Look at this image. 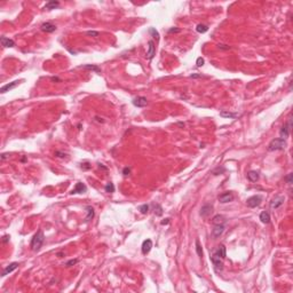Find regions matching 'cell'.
<instances>
[{
    "instance_id": "obj_24",
    "label": "cell",
    "mask_w": 293,
    "mask_h": 293,
    "mask_svg": "<svg viewBox=\"0 0 293 293\" xmlns=\"http://www.w3.org/2000/svg\"><path fill=\"white\" fill-rule=\"evenodd\" d=\"M80 68H83L85 70H89V71H94L96 72V73H101V68H98V65H93V64H85L83 66H80Z\"/></svg>"
},
{
    "instance_id": "obj_36",
    "label": "cell",
    "mask_w": 293,
    "mask_h": 293,
    "mask_svg": "<svg viewBox=\"0 0 293 293\" xmlns=\"http://www.w3.org/2000/svg\"><path fill=\"white\" fill-rule=\"evenodd\" d=\"M218 48H219V49H223V51H228V49H230V46L223 45V44H219V45H218Z\"/></svg>"
},
{
    "instance_id": "obj_29",
    "label": "cell",
    "mask_w": 293,
    "mask_h": 293,
    "mask_svg": "<svg viewBox=\"0 0 293 293\" xmlns=\"http://www.w3.org/2000/svg\"><path fill=\"white\" fill-rule=\"evenodd\" d=\"M139 211H140L142 214H147V213H148V211H149V205H147V204L141 205V206L139 207Z\"/></svg>"
},
{
    "instance_id": "obj_21",
    "label": "cell",
    "mask_w": 293,
    "mask_h": 293,
    "mask_svg": "<svg viewBox=\"0 0 293 293\" xmlns=\"http://www.w3.org/2000/svg\"><path fill=\"white\" fill-rule=\"evenodd\" d=\"M59 6H60L59 1H56V0H52V1H48V2L46 4L45 7H44V9H46V10H52V9L57 8Z\"/></svg>"
},
{
    "instance_id": "obj_14",
    "label": "cell",
    "mask_w": 293,
    "mask_h": 293,
    "mask_svg": "<svg viewBox=\"0 0 293 293\" xmlns=\"http://www.w3.org/2000/svg\"><path fill=\"white\" fill-rule=\"evenodd\" d=\"M17 267H19V263H17V262H12V263H9V265H8V266H7V267L2 270L1 276H6V275H8V274L13 273L14 270H15Z\"/></svg>"
},
{
    "instance_id": "obj_37",
    "label": "cell",
    "mask_w": 293,
    "mask_h": 293,
    "mask_svg": "<svg viewBox=\"0 0 293 293\" xmlns=\"http://www.w3.org/2000/svg\"><path fill=\"white\" fill-rule=\"evenodd\" d=\"M180 31H181V30L177 29V28H172V29H169L168 32L169 33H177V32H180Z\"/></svg>"
},
{
    "instance_id": "obj_26",
    "label": "cell",
    "mask_w": 293,
    "mask_h": 293,
    "mask_svg": "<svg viewBox=\"0 0 293 293\" xmlns=\"http://www.w3.org/2000/svg\"><path fill=\"white\" fill-rule=\"evenodd\" d=\"M196 31L198 33H205L209 31V26L205 25V24H198L196 26Z\"/></svg>"
},
{
    "instance_id": "obj_33",
    "label": "cell",
    "mask_w": 293,
    "mask_h": 293,
    "mask_svg": "<svg viewBox=\"0 0 293 293\" xmlns=\"http://www.w3.org/2000/svg\"><path fill=\"white\" fill-rule=\"evenodd\" d=\"M86 34H87V36H91V37H94V38H96V37H98V36H100V32H98V31H87V32H86Z\"/></svg>"
},
{
    "instance_id": "obj_34",
    "label": "cell",
    "mask_w": 293,
    "mask_h": 293,
    "mask_svg": "<svg viewBox=\"0 0 293 293\" xmlns=\"http://www.w3.org/2000/svg\"><path fill=\"white\" fill-rule=\"evenodd\" d=\"M149 32L155 37V38H157V39H159V34H158V32H157L156 30H155V28H150L149 29Z\"/></svg>"
},
{
    "instance_id": "obj_8",
    "label": "cell",
    "mask_w": 293,
    "mask_h": 293,
    "mask_svg": "<svg viewBox=\"0 0 293 293\" xmlns=\"http://www.w3.org/2000/svg\"><path fill=\"white\" fill-rule=\"evenodd\" d=\"M22 81H23V79H22V80H15V81H12V83H9V84H6L5 86H2V87L0 88V92H1L2 94H5V93H7V92L14 89V88H15L16 86H19Z\"/></svg>"
},
{
    "instance_id": "obj_44",
    "label": "cell",
    "mask_w": 293,
    "mask_h": 293,
    "mask_svg": "<svg viewBox=\"0 0 293 293\" xmlns=\"http://www.w3.org/2000/svg\"><path fill=\"white\" fill-rule=\"evenodd\" d=\"M9 238H10V237H9L8 235H6V236H4V242H5V243H7V242L9 241Z\"/></svg>"
},
{
    "instance_id": "obj_31",
    "label": "cell",
    "mask_w": 293,
    "mask_h": 293,
    "mask_svg": "<svg viewBox=\"0 0 293 293\" xmlns=\"http://www.w3.org/2000/svg\"><path fill=\"white\" fill-rule=\"evenodd\" d=\"M80 168L84 169V171H88V169L92 168V165L88 162H85V163H81L80 164Z\"/></svg>"
},
{
    "instance_id": "obj_22",
    "label": "cell",
    "mask_w": 293,
    "mask_h": 293,
    "mask_svg": "<svg viewBox=\"0 0 293 293\" xmlns=\"http://www.w3.org/2000/svg\"><path fill=\"white\" fill-rule=\"evenodd\" d=\"M226 216H223V215H221V214H218V215H215L214 218H213V220H212V222L214 223V224H224L226 223Z\"/></svg>"
},
{
    "instance_id": "obj_10",
    "label": "cell",
    "mask_w": 293,
    "mask_h": 293,
    "mask_svg": "<svg viewBox=\"0 0 293 293\" xmlns=\"http://www.w3.org/2000/svg\"><path fill=\"white\" fill-rule=\"evenodd\" d=\"M224 229H226V226H224V224H214V228L212 229V236H213L214 238L220 237V236L224 233Z\"/></svg>"
},
{
    "instance_id": "obj_16",
    "label": "cell",
    "mask_w": 293,
    "mask_h": 293,
    "mask_svg": "<svg viewBox=\"0 0 293 293\" xmlns=\"http://www.w3.org/2000/svg\"><path fill=\"white\" fill-rule=\"evenodd\" d=\"M0 42H1V45L4 46V47H6V48H12V47L15 46V41L13 39L7 38V37H1Z\"/></svg>"
},
{
    "instance_id": "obj_43",
    "label": "cell",
    "mask_w": 293,
    "mask_h": 293,
    "mask_svg": "<svg viewBox=\"0 0 293 293\" xmlns=\"http://www.w3.org/2000/svg\"><path fill=\"white\" fill-rule=\"evenodd\" d=\"M51 80H52V81H61V79L57 78V77H52Z\"/></svg>"
},
{
    "instance_id": "obj_32",
    "label": "cell",
    "mask_w": 293,
    "mask_h": 293,
    "mask_svg": "<svg viewBox=\"0 0 293 293\" xmlns=\"http://www.w3.org/2000/svg\"><path fill=\"white\" fill-rule=\"evenodd\" d=\"M154 207H155V213H156L157 215L163 214V209L160 207V205H154Z\"/></svg>"
},
{
    "instance_id": "obj_6",
    "label": "cell",
    "mask_w": 293,
    "mask_h": 293,
    "mask_svg": "<svg viewBox=\"0 0 293 293\" xmlns=\"http://www.w3.org/2000/svg\"><path fill=\"white\" fill-rule=\"evenodd\" d=\"M284 202H285L284 196H275V198H273L271 202H270V209H280V206L284 204Z\"/></svg>"
},
{
    "instance_id": "obj_46",
    "label": "cell",
    "mask_w": 293,
    "mask_h": 293,
    "mask_svg": "<svg viewBox=\"0 0 293 293\" xmlns=\"http://www.w3.org/2000/svg\"><path fill=\"white\" fill-rule=\"evenodd\" d=\"M56 255H57V256H59V258H62V256H63V255H64V254H63V253H56Z\"/></svg>"
},
{
    "instance_id": "obj_30",
    "label": "cell",
    "mask_w": 293,
    "mask_h": 293,
    "mask_svg": "<svg viewBox=\"0 0 293 293\" xmlns=\"http://www.w3.org/2000/svg\"><path fill=\"white\" fill-rule=\"evenodd\" d=\"M78 259H71V260H69L68 262H65L64 266L65 267H72V266H75V265H77L78 263Z\"/></svg>"
},
{
    "instance_id": "obj_20",
    "label": "cell",
    "mask_w": 293,
    "mask_h": 293,
    "mask_svg": "<svg viewBox=\"0 0 293 293\" xmlns=\"http://www.w3.org/2000/svg\"><path fill=\"white\" fill-rule=\"evenodd\" d=\"M220 116L222 118H229V119H235V118H237L239 115L238 113H236V112H230L228 110H223L220 112Z\"/></svg>"
},
{
    "instance_id": "obj_3",
    "label": "cell",
    "mask_w": 293,
    "mask_h": 293,
    "mask_svg": "<svg viewBox=\"0 0 293 293\" xmlns=\"http://www.w3.org/2000/svg\"><path fill=\"white\" fill-rule=\"evenodd\" d=\"M211 261H212V263H213V268H214V270L216 271V273L222 271V269H223V262H222V259L220 258V256H218L214 252H213L212 256H211Z\"/></svg>"
},
{
    "instance_id": "obj_1",
    "label": "cell",
    "mask_w": 293,
    "mask_h": 293,
    "mask_svg": "<svg viewBox=\"0 0 293 293\" xmlns=\"http://www.w3.org/2000/svg\"><path fill=\"white\" fill-rule=\"evenodd\" d=\"M44 243H45V235H44V233L41 230H39L37 234L33 236L32 241H31V244H30L31 250L33 252H38V251H40L41 246L44 245Z\"/></svg>"
},
{
    "instance_id": "obj_15",
    "label": "cell",
    "mask_w": 293,
    "mask_h": 293,
    "mask_svg": "<svg viewBox=\"0 0 293 293\" xmlns=\"http://www.w3.org/2000/svg\"><path fill=\"white\" fill-rule=\"evenodd\" d=\"M214 253L216 254L218 256H220L222 260H223V259H226V256H227V250H226V246H224L223 244L219 245V246H218V248L214 251Z\"/></svg>"
},
{
    "instance_id": "obj_25",
    "label": "cell",
    "mask_w": 293,
    "mask_h": 293,
    "mask_svg": "<svg viewBox=\"0 0 293 293\" xmlns=\"http://www.w3.org/2000/svg\"><path fill=\"white\" fill-rule=\"evenodd\" d=\"M260 220L262 223H265V224H267L270 222V214L268 213L267 211H263V212H261L260 213Z\"/></svg>"
},
{
    "instance_id": "obj_2",
    "label": "cell",
    "mask_w": 293,
    "mask_h": 293,
    "mask_svg": "<svg viewBox=\"0 0 293 293\" xmlns=\"http://www.w3.org/2000/svg\"><path fill=\"white\" fill-rule=\"evenodd\" d=\"M286 141L282 137H276L270 141V143L268 144V151H276V150H284L286 148Z\"/></svg>"
},
{
    "instance_id": "obj_11",
    "label": "cell",
    "mask_w": 293,
    "mask_h": 293,
    "mask_svg": "<svg viewBox=\"0 0 293 293\" xmlns=\"http://www.w3.org/2000/svg\"><path fill=\"white\" fill-rule=\"evenodd\" d=\"M132 103L135 105V107H137V108H144L145 105L148 104V100H147V98H144V96H137V98H133Z\"/></svg>"
},
{
    "instance_id": "obj_41",
    "label": "cell",
    "mask_w": 293,
    "mask_h": 293,
    "mask_svg": "<svg viewBox=\"0 0 293 293\" xmlns=\"http://www.w3.org/2000/svg\"><path fill=\"white\" fill-rule=\"evenodd\" d=\"M190 77H191V78H201V77H202V75H197V73H194V75H191Z\"/></svg>"
},
{
    "instance_id": "obj_39",
    "label": "cell",
    "mask_w": 293,
    "mask_h": 293,
    "mask_svg": "<svg viewBox=\"0 0 293 293\" xmlns=\"http://www.w3.org/2000/svg\"><path fill=\"white\" fill-rule=\"evenodd\" d=\"M286 181L289 184H292V173H290V174L286 176Z\"/></svg>"
},
{
    "instance_id": "obj_4",
    "label": "cell",
    "mask_w": 293,
    "mask_h": 293,
    "mask_svg": "<svg viewBox=\"0 0 293 293\" xmlns=\"http://www.w3.org/2000/svg\"><path fill=\"white\" fill-rule=\"evenodd\" d=\"M291 126H292V119L289 118L287 123L283 125V127H282L280 130V137H282V139L286 140L287 137H289L290 133H291Z\"/></svg>"
},
{
    "instance_id": "obj_19",
    "label": "cell",
    "mask_w": 293,
    "mask_h": 293,
    "mask_svg": "<svg viewBox=\"0 0 293 293\" xmlns=\"http://www.w3.org/2000/svg\"><path fill=\"white\" fill-rule=\"evenodd\" d=\"M246 177L250 182H256L259 180V173L256 171H250L246 174Z\"/></svg>"
},
{
    "instance_id": "obj_17",
    "label": "cell",
    "mask_w": 293,
    "mask_h": 293,
    "mask_svg": "<svg viewBox=\"0 0 293 293\" xmlns=\"http://www.w3.org/2000/svg\"><path fill=\"white\" fill-rule=\"evenodd\" d=\"M86 191H87V187L85 186L84 183L78 182L77 184H76L75 189L72 190V194H84V192H86Z\"/></svg>"
},
{
    "instance_id": "obj_45",
    "label": "cell",
    "mask_w": 293,
    "mask_h": 293,
    "mask_svg": "<svg viewBox=\"0 0 293 293\" xmlns=\"http://www.w3.org/2000/svg\"><path fill=\"white\" fill-rule=\"evenodd\" d=\"M167 223H169V219H165V221H162V224H167Z\"/></svg>"
},
{
    "instance_id": "obj_5",
    "label": "cell",
    "mask_w": 293,
    "mask_h": 293,
    "mask_svg": "<svg viewBox=\"0 0 293 293\" xmlns=\"http://www.w3.org/2000/svg\"><path fill=\"white\" fill-rule=\"evenodd\" d=\"M261 202H262V197L260 195H254V196H251L250 198H248L246 204H248V207L254 209V207H258L261 204Z\"/></svg>"
},
{
    "instance_id": "obj_7",
    "label": "cell",
    "mask_w": 293,
    "mask_h": 293,
    "mask_svg": "<svg viewBox=\"0 0 293 293\" xmlns=\"http://www.w3.org/2000/svg\"><path fill=\"white\" fill-rule=\"evenodd\" d=\"M156 54V46H155V42L152 40H149L148 41V49H147V54H145V57L148 60H152L154 56Z\"/></svg>"
},
{
    "instance_id": "obj_42",
    "label": "cell",
    "mask_w": 293,
    "mask_h": 293,
    "mask_svg": "<svg viewBox=\"0 0 293 293\" xmlns=\"http://www.w3.org/2000/svg\"><path fill=\"white\" fill-rule=\"evenodd\" d=\"M95 119L98 120V123H104V119L103 118H100V117H95Z\"/></svg>"
},
{
    "instance_id": "obj_28",
    "label": "cell",
    "mask_w": 293,
    "mask_h": 293,
    "mask_svg": "<svg viewBox=\"0 0 293 293\" xmlns=\"http://www.w3.org/2000/svg\"><path fill=\"white\" fill-rule=\"evenodd\" d=\"M104 189H105V191H107V192H115V184H113L112 182L107 183V184H105V187H104Z\"/></svg>"
},
{
    "instance_id": "obj_27",
    "label": "cell",
    "mask_w": 293,
    "mask_h": 293,
    "mask_svg": "<svg viewBox=\"0 0 293 293\" xmlns=\"http://www.w3.org/2000/svg\"><path fill=\"white\" fill-rule=\"evenodd\" d=\"M196 252L198 254V256L199 258H202L203 256V248H202V245L199 244V241L198 239H196Z\"/></svg>"
},
{
    "instance_id": "obj_35",
    "label": "cell",
    "mask_w": 293,
    "mask_h": 293,
    "mask_svg": "<svg viewBox=\"0 0 293 293\" xmlns=\"http://www.w3.org/2000/svg\"><path fill=\"white\" fill-rule=\"evenodd\" d=\"M196 65L197 66H203L204 65V59L203 57H198V59L196 60Z\"/></svg>"
},
{
    "instance_id": "obj_13",
    "label": "cell",
    "mask_w": 293,
    "mask_h": 293,
    "mask_svg": "<svg viewBox=\"0 0 293 293\" xmlns=\"http://www.w3.org/2000/svg\"><path fill=\"white\" fill-rule=\"evenodd\" d=\"M40 29H41V31H44V32H47V33H52L54 31H56V26L52 24L51 22H46V23H42L41 26H40Z\"/></svg>"
},
{
    "instance_id": "obj_23",
    "label": "cell",
    "mask_w": 293,
    "mask_h": 293,
    "mask_svg": "<svg viewBox=\"0 0 293 293\" xmlns=\"http://www.w3.org/2000/svg\"><path fill=\"white\" fill-rule=\"evenodd\" d=\"M86 213H87V215H86V218H85V221L87 222V221H89V220H92L93 218H94V214H95V212H94V209L92 207V206H86Z\"/></svg>"
},
{
    "instance_id": "obj_18",
    "label": "cell",
    "mask_w": 293,
    "mask_h": 293,
    "mask_svg": "<svg viewBox=\"0 0 293 293\" xmlns=\"http://www.w3.org/2000/svg\"><path fill=\"white\" fill-rule=\"evenodd\" d=\"M152 248V241L151 239H145L142 243V253L143 254H148L150 252V250Z\"/></svg>"
},
{
    "instance_id": "obj_38",
    "label": "cell",
    "mask_w": 293,
    "mask_h": 293,
    "mask_svg": "<svg viewBox=\"0 0 293 293\" xmlns=\"http://www.w3.org/2000/svg\"><path fill=\"white\" fill-rule=\"evenodd\" d=\"M130 173V167H125V168L123 169V174H124V175H128Z\"/></svg>"
},
{
    "instance_id": "obj_9",
    "label": "cell",
    "mask_w": 293,
    "mask_h": 293,
    "mask_svg": "<svg viewBox=\"0 0 293 293\" xmlns=\"http://www.w3.org/2000/svg\"><path fill=\"white\" fill-rule=\"evenodd\" d=\"M219 198V202L222 203V204H226V203H229V202H233L234 201V195H233V192L231 191H226V192H223L221 195L218 197Z\"/></svg>"
},
{
    "instance_id": "obj_40",
    "label": "cell",
    "mask_w": 293,
    "mask_h": 293,
    "mask_svg": "<svg viewBox=\"0 0 293 293\" xmlns=\"http://www.w3.org/2000/svg\"><path fill=\"white\" fill-rule=\"evenodd\" d=\"M9 157V154H2L1 155V160H5L6 158H8Z\"/></svg>"
},
{
    "instance_id": "obj_12",
    "label": "cell",
    "mask_w": 293,
    "mask_h": 293,
    "mask_svg": "<svg viewBox=\"0 0 293 293\" xmlns=\"http://www.w3.org/2000/svg\"><path fill=\"white\" fill-rule=\"evenodd\" d=\"M212 212H213V205H211V204H205L201 209V215L203 218H209V215L212 214Z\"/></svg>"
}]
</instances>
